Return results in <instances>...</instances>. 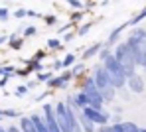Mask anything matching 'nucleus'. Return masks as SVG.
Returning <instances> with one entry per match:
<instances>
[{"label":"nucleus","instance_id":"1","mask_svg":"<svg viewBox=\"0 0 146 132\" xmlns=\"http://www.w3.org/2000/svg\"><path fill=\"white\" fill-rule=\"evenodd\" d=\"M124 40H126L132 55H134L136 65L140 69H144L146 67V28H142V26L130 28V32H128V36Z\"/></svg>","mask_w":146,"mask_h":132},{"label":"nucleus","instance_id":"2","mask_svg":"<svg viewBox=\"0 0 146 132\" xmlns=\"http://www.w3.org/2000/svg\"><path fill=\"white\" fill-rule=\"evenodd\" d=\"M113 55L119 59V63H121L122 67H124V73H126V77H130V75H134V73H136L138 65H136V61H134V55H132V51H130V48H128L126 40H122V42H119V44L115 46V50H113Z\"/></svg>","mask_w":146,"mask_h":132},{"label":"nucleus","instance_id":"3","mask_svg":"<svg viewBox=\"0 0 146 132\" xmlns=\"http://www.w3.org/2000/svg\"><path fill=\"white\" fill-rule=\"evenodd\" d=\"M55 105V116H57V122H59V128L61 132H71L73 124L77 122V110L71 108L65 101H57L53 103ZM81 112V110H79Z\"/></svg>","mask_w":146,"mask_h":132},{"label":"nucleus","instance_id":"4","mask_svg":"<svg viewBox=\"0 0 146 132\" xmlns=\"http://www.w3.org/2000/svg\"><path fill=\"white\" fill-rule=\"evenodd\" d=\"M79 89L89 97V103L93 106V108H99V110H103V106H105V99H103V95H101V91H99L97 83L93 81L91 75H85L83 79L79 81Z\"/></svg>","mask_w":146,"mask_h":132},{"label":"nucleus","instance_id":"5","mask_svg":"<svg viewBox=\"0 0 146 132\" xmlns=\"http://www.w3.org/2000/svg\"><path fill=\"white\" fill-rule=\"evenodd\" d=\"M105 69L109 71V75H111V81H113V87L117 89V91H121V89H126V73H124V67H122L121 63H119V59L115 57V55H111L105 63Z\"/></svg>","mask_w":146,"mask_h":132},{"label":"nucleus","instance_id":"6","mask_svg":"<svg viewBox=\"0 0 146 132\" xmlns=\"http://www.w3.org/2000/svg\"><path fill=\"white\" fill-rule=\"evenodd\" d=\"M91 77H93V81L97 83L99 91H105V89H115V87H113V81H111V75H109V71L105 69V65H103V63H99V65H95V67H93Z\"/></svg>","mask_w":146,"mask_h":132},{"label":"nucleus","instance_id":"7","mask_svg":"<svg viewBox=\"0 0 146 132\" xmlns=\"http://www.w3.org/2000/svg\"><path fill=\"white\" fill-rule=\"evenodd\" d=\"M42 116H44V120L48 124L49 132H61L59 122H57V116H55V105L53 103H44V106H42Z\"/></svg>","mask_w":146,"mask_h":132},{"label":"nucleus","instance_id":"8","mask_svg":"<svg viewBox=\"0 0 146 132\" xmlns=\"http://www.w3.org/2000/svg\"><path fill=\"white\" fill-rule=\"evenodd\" d=\"M81 112H83L87 118H91L97 126H103V124H109V122H111V114H109V112L99 110V108H93V106H85Z\"/></svg>","mask_w":146,"mask_h":132},{"label":"nucleus","instance_id":"9","mask_svg":"<svg viewBox=\"0 0 146 132\" xmlns=\"http://www.w3.org/2000/svg\"><path fill=\"white\" fill-rule=\"evenodd\" d=\"M73 79V71H63V73H59V75H53L51 79L48 81V87L49 89H65L67 87V83Z\"/></svg>","mask_w":146,"mask_h":132},{"label":"nucleus","instance_id":"10","mask_svg":"<svg viewBox=\"0 0 146 132\" xmlns=\"http://www.w3.org/2000/svg\"><path fill=\"white\" fill-rule=\"evenodd\" d=\"M126 89H128L130 93H134V95L144 93V77H142V75H138V73L130 75L128 81H126Z\"/></svg>","mask_w":146,"mask_h":132},{"label":"nucleus","instance_id":"11","mask_svg":"<svg viewBox=\"0 0 146 132\" xmlns=\"http://www.w3.org/2000/svg\"><path fill=\"white\" fill-rule=\"evenodd\" d=\"M126 28H130V22H124V24H121V26H117L115 30H113V32H111V34H109V38H107L105 46L113 50V48H115V46L121 42V36H122V32H124Z\"/></svg>","mask_w":146,"mask_h":132},{"label":"nucleus","instance_id":"12","mask_svg":"<svg viewBox=\"0 0 146 132\" xmlns=\"http://www.w3.org/2000/svg\"><path fill=\"white\" fill-rule=\"evenodd\" d=\"M103 46H105V42H95V44H91L89 48H85V50H83V55H81V59H83V61H87V59H93V57H97L99 51L103 50Z\"/></svg>","mask_w":146,"mask_h":132},{"label":"nucleus","instance_id":"13","mask_svg":"<svg viewBox=\"0 0 146 132\" xmlns=\"http://www.w3.org/2000/svg\"><path fill=\"white\" fill-rule=\"evenodd\" d=\"M77 118H79V124H81L83 132H97V124L91 118H87L83 112H77Z\"/></svg>","mask_w":146,"mask_h":132},{"label":"nucleus","instance_id":"14","mask_svg":"<svg viewBox=\"0 0 146 132\" xmlns=\"http://www.w3.org/2000/svg\"><path fill=\"white\" fill-rule=\"evenodd\" d=\"M117 126H119V130L121 132H138V124L136 122H132V120H119V122H115Z\"/></svg>","mask_w":146,"mask_h":132},{"label":"nucleus","instance_id":"15","mask_svg":"<svg viewBox=\"0 0 146 132\" xmlns=\"http://www.w3.org/2000/svg\"><path fill=\"white\" fill-rule=\"evenodd\" d=\"M30 118H32V122H34V126H36V130H38V132H49L48 124H46V120H44L42 114H36V112H34Z\"/></svg>","mask_w":146,"mask_h":132},{"label":"nucleus","instance_id":"16","mask_svg":"<svg viewBox=\"0 0 146 132\" xmlns=\"http://www.w3.org/2000/svg\"><path fill=\"white\" fill-rule=\"evenodd\" d=\"M20 130L22 132H38L30 116H22V118H20Z\"/></svg>","mask_w":146,"mask_h":132},{"label":"nucleus","instance_id":"17","mask_svg":"<svg viewBox=\"0 0 146 132\" xmlns=\"http://www.w3.org/2000/svg\"><path fill=\"white\" fill-rule=\"evenodd\" d=\"M144 18H146V6L142 8V10H138V12H136V14H134V16H132V18L128 20V22H130V28L138 26V24H140V22H142Z\"/></svg>","mask_w":146,"mask_h":132},{"label":"nucleus","instance_id":"18","mask_svg":"<svg viewBox=\"0 0 146 132\" xmlns=\"http://www.w3.org/2000/svg\"><path fill=\"white\" fill-rule=\"evenodd\" d=\"M61 61H63V69H69V67H73V65L77 63V55L69 51V53H65V55H63V59H61Z\"/></svg>","mask_w":146,"mask_h":132},{"label":"nucleus","instance_id":"19","mask_svg":"<svg viewBox=\"0 0 146 132\" xmlns=\"http://www.w3.org/2000/svg\"><path fill=\"white\" fill-rule=\"evenodd\" d=\"M111 55H113V50H111V48H107V46H103V50L99 51L97 59H99V61H101V63H105V61H107V59H109Z\"/></svg>","mask_w":146,"mask_h":132},{"label":"nucleus","instance_id":"20","mask_svg":"<svg viewBox=\"0 0 146 132\" xmlns=\"http://www.w3.org/2000/svg\"><path fill=\"white\" fill-rule=\"evenodd\" d=\"M91 28H93V22H85V24H81V26L77 28L75 32H77V36L81 38V36H87V34L91 32Z\"/></svg>","mask_w":146,"mask_h":132},{"label":"nucleus","instance_id":"21","mask_svg":"<svg viewBox=\"0 0 146 132\" xmlns=\"http://www.w3.org/2000/svg\"><path fill=\"white\" fill-rule=\"evenodd\" d=\"M46 46H48V50H59L63 46V42H61V38H49Z\"/></svg>","mask_w":146,"mask_h":132},{"label":"nucleus","instance_id":"22","mask_svg":"<svg viewBox=\"0 0 146 132\" xmlns=\"http://www.w3.org/2000/svg\"><path fill=\"white\" fill-rule=\"evenodd\" d=\"M97 132H121L119 130V126L115 124V122H109V124H103V126H99Z\"/></svg>","mask_w":146,"mask_h":132},{"label":"nucleus","instance_id":"23","mask_svg":"<svg viewBox=\"0 0 146 132\" xmlns=\"http://www.w3.org/2000/svg\"><path fill=\"white\" fill-rule=\"evenodd\" d=\"M71 71H73V77H79V75L83 77V73H85V65H83V61H81V63H75V65L71 67Z\"/></svg>","mask_w":146,"mask_h":132},{"label":"nucleus","instance_id":"24","mask_svg":"<svg viewBox=\"0 0 146 132\" xmlns=\"http://www.w3.org/2000/svg\"><path fill=\"white\" fill-rule=\"evenodd\" d=\"M22 46H24V40H20L18 36H12V38H10V48H12V50H20Z\"/></svg>","mask_w":146,"mask_h":132},{"label":"nucleus","instance_id":"25","mask_svg":"<svg viewBox=\"0 0 146 132\" xmlns=\"http://www.w3.org/2000/svg\"><path fill=\"white\" fill-rule=\"evenodd\" d=\"M51 77H53V71H51V69H49V71H42V73H38V81H40V83H48Z\"/></svg>","mask_w":146,"mask_h":132},{"label":"nucleus","instance_id":"26","mask_svg":"<svg viewBox=\"0 0 146 132\" xmlns=\"http://www.w3.org/2000/svg\"><path fill=\"white\" fill-rule=\"evenodd\" d=\"M83 20V10H77V12H73L71 14V24L75 26L77 22H81Z\"/></svg>","mask_w":146,"mask_h":132},{"label":"nucleus","instance_id":"27","mask_svg":"<svg viewBox=\"0 0 146 132\" xmlns=\"http://www.w3.org/2000/svg\"><path fill=\"white\" fill-rule=\"evenodd\" d=\"M28 91H30V87H28V85H18V89H16L14 93H16V97H24Z\"/></svg>","mask_w":146,"mask_h":132},{"label":"nucleus","instance_id":"28","mask_svg":"<svg viewBox=\"0 0 146 132\" xmlns=\"http://www.w3.org/2000/svg\"><path fill=\"white\" fill-rule=\"evenodd\" d=\"M75 36H77V32H71V30H69V32H65V34H63L61 42H63V44H67V42H71V40L75 38Z\"/></svg>","mask_w":146,"mask_h":132},{"label":"nucleus","instance_id":"29","mask_svg":"<svg viewBox=\"0 0 146 132\" xmlns=\"http://www.w3.org/2000/svg\"><path fill=\"white\" fill-rule=\"evenodd\" d=\"M44 20H46V26H55L57 24V16H53V14H48Z\"/></svg>","mask_w":146,"mask_h":132},{"label":"nucleus","instance_id":"30","mask_svg":"<svg viewBox=\"0 0 146 132\" xmlns=\"http://www.w3.org/2000/svg\"><path fill=\"white\" fill-rule=\"evenodd\" d=\"M65 2H67L69 6H73V8H77V10H83V6H85L81 0H65Z\"/></svg>","mask_w":146,"mask_h":132},{"label":"nucleus","instance_id":"31","mask_svg":"<svg viewBox=\"0 0 146 132\" xmlns=\"http://www.w3.org/2000/svg\"><path fill=\"white\" fill-rule=\"evenodd\" d=\"M36 32H38V30H36V26H28L24 30V38H32V36H36Z\"/></svg>","mask_w":146,"mask_h":132},{"label":"nucleus","instance_id":"32","mask_svg":"<svg viewBox=\"0 0 146 132\" xmlns=\"http://www.w3.org/2000/svg\"><path fill=\"white\" fill-rule=\"evenodd\" d=\"M59 69H63V61L61 59H55L51 63V71H59Z\"/></svg>","mask_w":146,"mask_h":132},{"label":"nucleus","instance_id":"33","mask_svg":"<svg viewBox=\"0 0 146 132\" xmlns=\"http://www.w3.org/2000/svg\"><path fill=\"white\" fill-rule=\"evenodd\" d=\"M4 116H6V118H16V116H18V110H14V108H6V110H4Z\"/></svg>","mask_w":146,"mask_h":132},{"label":"nucleus","instance_id":"34","mask_svg":"<svg viewBox=\"0 0 146 132\" xmlns=\"http://www.w3.org/2000/svg\"><path fill=\"white\" fill-rule=\"evenodd\" d=\"M71 28H73L71 22H69V24H65V26H59V28H57V34H65V32H69Z\"/></svg>","mask_w":146,"mask_h":132},{"label":"nucleus","instance_id":"35","mask_svg":"<svg viewBox=\"0 0 146 132\" xmlns=\"http://www.w3.org/2000/svg\"><path fill=\"white\" fill-rule=\"evenodd\" d=\"M14 16H16V18H26V16H28V10H24V8H18V10L14 12Z\"/></svg>","mask_w":146,"mask_h":132},{"label":"nucleus","instance_id":"36","mask_svg":"<svg viewBox=\"0 0 146 132\" xmlns=\"http://www.w3.org/2000/svg\"><path fill=\"white\" fill-rule=\"evenodd\" d=\"M16 75H22V77H26V75H30V69H28V67H22V69H16Z\"/></svg>","mask_w":146,"mask_h":132},{"label":"nucleus","instance_id":"37","mask_svg":"<svg viewBox=\"0 0 146 132\" xmlns=\"http://www.w3.org/2000/svg\"><path fill=\"white\" fill-rule=\"evenodd\" d=\"M128 93H130L128 89H121V91H119V97H121L122 101H126V99H128Z\"/></svg>","mask_w":146,"mask_h":132},{"label":"nucleus","instance_id":"38","mask_svg":"<svg viewBox=\"0 0 146 132\" xmlns=\"http://www.w3.org/2000/svg\"><path fill=\"white\" fill-rule=\"evenodd\" d=\"M0 20H2V22L8 20V10H6V8H0Z\"/></svg>","mask_w":146,"mask_h":132},{"label":"nucleus","instance_id":"39","mask_svg":"<svg viewBox=\"0 0 146 132\" xmlns=\"http://www.w3.org/2000/svg\"><path fill=\"white\" fill-rule=\"evenodd\" d=\"M28 16H30V18H42V14L36 12V10H28Z\"/></svg>","mask_w":146,"mask_h":132},{"label":"nucleus","instance_id":"40","mask_svg":"<svg viewBox=\"0 0 146 132\" xmlns=\"http://www.w3.org/2000/svg\"><path fill=\"white\" fill-rule=\"evenodd\" d=\"M6 130H8V132H22V130H20V126H16V124H10Z\"/></svg>","mask_w":146,"mask_h":132},{"label":"nucleus","instance_id":"41","mask_svg":"<svg viewBox=\"0 0 146 132\" xmlns=\"http://www.w3.org/2000/svg\"><path fill=\"white\" fill-rule=\"evenodd\" d=\"M44 57H46V53H44V51H38L36 55H34V59H36V61H42Z\"/></svg>","mask_w":146,"mask_h":132},{"label":"nucleus","instance_id":"42","mask_svg":"<svg viewBox=\"0 0 146 132\" xmlns=\"http://www.w3.org/2000/svg\"><path fill=\"white\" fill-rule=\"evenodd\" d=\"M4 42H6V38H4V36H0V46H2Z\"/></svg>","mask_w":146,"mask_h":132},{"label":"nucleus","instance_id":"43","mask_svg":"<svg viewBox=\"0 0 146 132\" xmlns=\"http://www.w3.org/2000/svg\"><path fill=\"white\" fill-rule=\"evenodd\" d=\"M138 132H146V126H144V128H138Z\"/></svg>","mask_w":146,"mask_h":132},{"label":"nucleus","instance_id":"44","mask_svg":"<svg viewBox=\"0 0 146 132\" xmlns=\"http://www.w3.org/2000/svg\"><path fill=\"white\" fill-rule=\"evenodd\" d=\"M2 116H4V110H2V108H0V118H2Z\"/></svg>","mask_w":146,"mask_h":132},{"label":"nucleus","instance_id":"45","mask_svg":"<svg viewBox=\"0 0 146 132\" xmlns=\"http://www.w3.org/2000/svg\"><path fill=\"white\" fill-rule=\"evenodd\" d=\"M81 2H83V4H85V2H89V0H81Z\"/></svg>","mask_w":146,"mask_h":132},{"label":"nucleus","instance_id":"46","mask_svg":"<svg viewBox=\"0 0 146 132\" xmlns=\"http://www.w3.org/2000/svg\"><path fill=\"white\" fill-rule=\"evenodd\" d=\"M144 73H146V67H144Z\"/></svg>","mask_w":146,"mask_h":132}]
</instances>
